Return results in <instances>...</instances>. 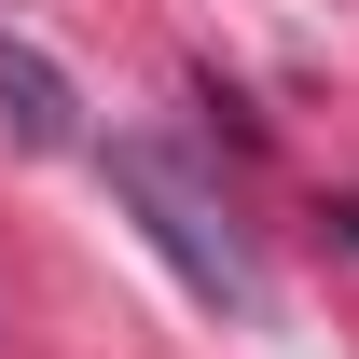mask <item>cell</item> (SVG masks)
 Listing matches in <instances>:
<instances>
[{
  "instance_id": "3957f363",
  "label": "cell",
  "mask_w": 359,
  "mask_h": 359,
  "mask_svg": "<svg viewBox=\"0 0 359 359\" xmlns=\"http://www.w3.org/2000/svg\"><path fill=\"white\" fill-rule=\"evenodd\" d=\"M332 222H346V235H359V208H332Z\"/></svg>"
},
{
  "instance_id": "7a4b0ae2",
  "label": "cell",
  "mask_w": 359,
  "mask_h": 359,
  "mask_svg": "<svg viewBox=\"0 0 359 359\" xmlns=\"http://www.w3.org/2000/svg\"><path fill=\"white\" fill-rule=\"evenodd\" d=\"M0 111H14L28 152H83V97H69V69L42 42H0Z\"/></svg>"
},
{
  "instance_id": "6da1fadb",
  "label": "cell",
  "mask_w": 359,
  "mask_h": 359,
  "mask_svg": "<svg viewBox=\"0 0 359 359\" xmlns=\"http://www.w3.org/2000/svg\"><path fill=\"white\" fill-rule=\"evenodd\" d=\"M111 194L138 208V235H152L222 318H263V249H249V222L222 208V180L194 166V152H166V138H111Z\"/></svg>"
}]
</instances>
